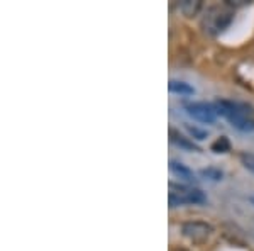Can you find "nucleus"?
<instances>
[{"label": "nucleus", "mask_w": 254, "mask_h": 251, "mask_svg": "<svg viewBox=\"0 0 254 251\" xmlns=\"http://www.w3.org/2000/svg\"><path fill=\"white\" fill-rule=\"evenodd\" d=\"M200 9H202V2H200V0H183V2L180 3V10H182L187 17H195Z\"/></svg>", "instance_id": "9"}, {"label": "nucleus", "mask_w": 254, "mask_h": 251, "mask_svg": "<svg viewBox=\"0 0 254 251\" xmlns=\"http://www.w3.org/2000/svg\"><path fill=\"white\" fill-rule=\"evenodd\" d=\"M170 170H171V173H173V175H176L178 178H182V180H185V182H188V183L195 182V173H193V171H191L187 165L176 162V160H171V162H170Z\"/></svg>", "instance_id": "7"}, {"label": "nucleus", "mask_w": 254, "mask_h": 251, "mask_svg": "<svg viewBox=\"0 0 254 251\" xmlns=\"http://www.w3.org/2000/svg\"><path fill=\"white\" fill-rule=\"evenodd\" d=\"M210 150L214 151V153H227V151H231V141H229L225 136H220L219 139H215V141L212 143Z\"/></svg>", "instance_id": "10"}, {"label": "nucleus", "mask_w": 254, "mask_h": 251, "mask_svg": "<svg viewBox=\"0 0 254 251\" xmlns=\"http://www.w3.org/2000/svg\"><path fill=\"white\" fill-rule=\"evenodd\" d=\"M185 110L190 117L196 119L198 122L203 124H214L217 112L212 104H205V102H190L185 105Z\"/></svg>", "instance_id": "5"}, {"label": "nucleus", "mask_w": 254, "mask_h": 251, "mask_svg": "<svg viewBox=\"0 0 254 251\" xmlns=\"http://www.w3.org/2000/svg\"><path fill=\"white\" fill-rule=\"evenodd\" d=\"M168 90H170L171 93H178V95H193L195 93V88L191 87L190 84L182 82V80H170Z\"/></svg>", "instance_id": "8"}, {"label": "nucleus", "mask_w": 254, "mask_h": 251, "mask_svg": "<svg viewBox=\"0 0 254 251\" xmlns=\"http://www.w3.org/2000/svg\"><path fill=\"white\" fill-rule=\"evenodd\" d=\"M200 175H202L203 178L212 180V182H220V180H222V176H224V171L219 170V168L208 167V168H203V170H200Z\"/></svg>", "instance_id": "11"}, {"label": "nucleus", "mask_w": 254, "mask_h": 251, "mask_svg": "<svg viewBox=\"0 0 254 251\" xmlns=\"http://www.w3.org/2000/svg\"><path fill=\"white\" fill-rule=\"evenodd\" d=\"M170 141L173 143L175 146L182 148V150H185V151H200V148L196 146L190 138L180 134L178 131H175V129H170Z\"/></svg>", "instance_id": "6"}, {"label": "nucleus", "mask_w": 254, "mask_h": 251, "mask_svg": "<svg viewBox=\"0 0 254 251\" xmlns=\"http://www.w3.org/2000/svg\"><path fill=\"white\" fill-rule=\"evenodd\" d=\"M234 20V9L229 3L210 7L202 17V29L208 36H219Z\"/></svg>", "instance_id": "1"}, {"label": "nucleus", "mask_w": 254, "mask_h": 251, "mask_svg": "<svg viewBox=\"0 0 254 251\" xmlns=\"http://www.w3.org/2000/svg\"><path fill=\"white\" fill-rule=\"evenodd\" d=\"M168 202H170V207H178V205H187V204L198 205V204H205L207 202V195L200 190V188L170 183Z\"/></svg>", "instance_id": "2"}, {"label": "nucleus", "mask_w": 254, "mask_h": 251, "mask_svg": "<svg viewBox=\"0 0 254 251\" xmlns=\"http://www.w3.org/2000/svg\"><path fill=\"white\" fill-rule=\"evenodd\" d=\"M187 131H188V134L191 136L193 139H196V141H203V139H207L208 138V134H207V131H203V129H200V127H196V126H191V124H187Z\"/></svg>", "instance_id": "12"}, {"label": "nucleus", "mask_w": 254, "mask_h": 251, "mask_svg": "<svg viewBox=\"0 0 254 251\" xmlns=\"http://www.w3.org/2000/svg\"><path fill=\"white\" fill-rule=\"evenodd\" d=\"M212 105H214L217 116L225 117L229 122L234 121V119H239V117H251L253 116V107L244 104V102H232V100L220 98V100H215Z\"/></svg>", "instance_id": "3"}, {"label": "nucleus", "mask_w": 254, "mask_h": 251, "mask_svg": "<svg viewBox=\"0 0 254 251\" xmlns=\"http://www.w3.org/2000/svg\"><path fill=\"white\" fill-rule=\"evenodd\" d=\"M182 234L188 241L200 245L210 240V236L214 234V228L205 221H188L182 224Z\"/></svg>", "instance_id": "4"}, {"label": "nucleus", "mask_w": 254, "mask_h": 251, "mask_svg": "<svg viewBox=\"0 0 254 251\" xmlns=\"http://www.w3.org/2000/svg\"><path fill=\"white\" fill-rule=\"evenodd\" d=\"M241 163H243L249 171H253V173H254V155L243 153V155H241Z\"/></svg>", "instance_id": "13"}]
</instances>
